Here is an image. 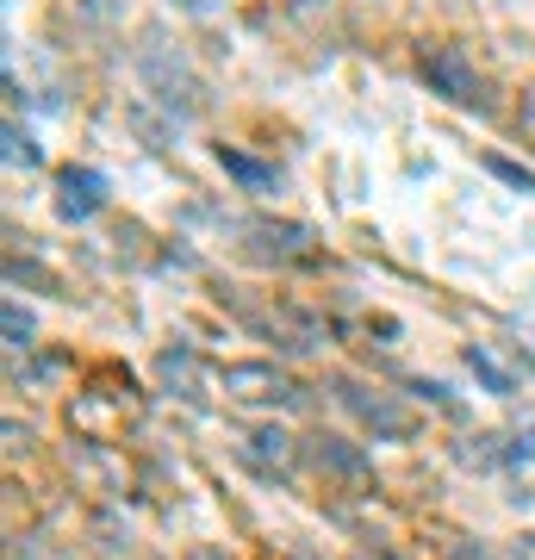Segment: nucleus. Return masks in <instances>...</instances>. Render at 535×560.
<instances>
[{
    "instance_id": "obj_1",
    "label": "nucleus",
    "mask_w": 535,
    "mask_h": 560,
    "mask_svg": "<svg viewBox=\"0 0 535 560\" xmlns=\"http://www.w3.org/2000/svg\"><path fill=\"white\" fill-rule=\"evenodd\" d=\"M417 75H423V88L442 94L449 106H479V113H486V75L474 69V57H467L461 44H449V38L417 44Z\"/></svg>"
},
{
    "instance_id": "obj_2",
    "label": "nucleus",
    "mask_w": 535,
    "mask_h": 560,
    "mask_svg": "<svg viewBox=\"0 0 535 560\" xmlns=\"http://www.w3.org/2000/svg\"><path fill=\"white\" fill-rule=\"evenodd\" d=\"M337 399H342V411H349L361 430H374L380 442H411L417 430H423V418H417L405 399L380 393V386H361V381H349V374L337 381Z\"/></svg>"
},
{
    "instance_id": "obj_3",
    "label": "nucleus",
    "mask_w": 535,
    "mask_h": 560,
    "mask_svg": "<svg viewBox=\"0 0 535 560\" xmlns=\"http://www.w3.org/2000/svg\"><path fill=\"white\" fill-rule=\"evenodd\" d=\"M243 249L256 261H275V268H305V261H317V237L305 231V224H287V219H249L243 224Z\"/></svg>"
},
{
    "instance_id": "obj_4",
    "label": "nucleus",
    "mask_w": 535,
    "mask_h": 560,
    "mask_svg": "<svg viewBox=\"0 0 535 560\" xmlns=\"http://www.w3.org/2000/svg\"><path fill=\"white\" fill-rule=\"evenodd\" d=\"M219 381H224V393L243 399V405H293L299 399V381L287 368H275V361H231Z\"/></svg>"
},
{
    "instance_id": "obj_5",
    "label": "nucleus",
    "mask_w": 535,
    "mask_h": 560,
    "mask_svg": "<svg viewBox=\"0 0 535 560\" xmlns=\"http://www.w3.org/2000/svg\"><path fill=\"white\" fill-rule=\"evenodd\" d=\"M100 206H106V175H100V168H75V162H69V168L57 175V219L62 224H88Z\"/></svg>"
},
{
    "instance_id": "obj_6",
    "label": "nucleus",
    "mask_w": 535,
    "mask_h": 560,
    "mask_svg": "<svg viewBox=\"0 0 535 560\" xmlns=\"http://www.w3.org/2000/svg\"><path fill=\"white\" fill-rule=\"evenodd\" d=\"M237 455H243V467H249V474H261V480H287L299 448H293V436H287V430L261 423V430H249V436L237 442Z\"/></svg>"
},
{
    "instance_id": "obj_7",
    "label": "nucleus",
    "mask_w": 535,
    "mask_h": 560,
    "mask_svg": "<svg viewBox=\"0 0 535 560\" xmlns=\"http://www.w3.org/2000/svg\"><path fill=\"white\" fill-rule=\"evenodd\" d=\"M249 324H256L261 337H275L280 349H293V355L324 349V324L305 318V312H287V305H275V312H249Z\"/></svg>"
},
{
    "instance_id": "obj_8",
    "label": "nucleus",
    "mask_w": 535,
    "mask_h": 560,
    "mask_svg": "<svg viewBox=\"0 0 535 560\" xmlns=\"http://www.w3.org/2000/svg\"><path fill=\"white\" fill-rule=\"evenodd\" d=\"M312 460H317V474H337V480H349V486H368V480H374L368 455H361L356 442H342V436H317V442H312Z\"/></svg>"
},
{
    "instance_id": "obj_9",
    "label": "nucleus",
    "mask_w": 535,
    "mask_h": 560,
    "mask_svg": "<svg viewBox=\"0 0 535 560\" xmlns=\"http://www.w3.org/2000/svg\"><path fill=\"white\" fill-rule=\"evenodd\" d=\"M162 381H168V386L181 381V399H187V405H206V393H199V374H194V349H181V342H175V349H162Z\"/></svg>"
},
{
    "instance_id": "obj_10",
    "label": "nucleus",
    "mask_w": 535,
    "mask_h": 560,
    "mask_svg": "<svg viewBox=\"0 0 535 560\" xmlns=\"http://www.w3.org/2000/svg\"><path fill=\"white\" fill-rule=\"evenodd\" d=\"M219 168H224V175H237L243 187H249V194H268V187L280 180L275 168H268V162H249L243 150H224V143H219Z\"/></svg>"
},
{
    "instance_id": "obj_11",
    "label": "nucleus",
    "mask_w": 535,
    "mask_h": 560,
    "mask_svg": "<svg viewBox=\"0 0 535 560\" xmlns=\"http://www.w3.org/2000/svg\"><path fill=\"white\" fill-rule=\"evenodd\" d=\"M467 368L486 381V393H516V374L492 355V349H486V342H474V349H467Z\"/></svg>"
},
{
    "instance_id": "obj_12",
    "label": "nucleus",
    "mask_w": 535,
    "mask_h": 560,
    "mask_svg": "<svg viewBox=\"0 0 535 560\" xmlns=\"http://www.w3.org/2000/svg\"><path fill=\"white\" fill-rule=\"evenodd\" d=\"M0 324H7V349H32V312H20V300H7Z\"/></svg>"
},
{
    "instance_id": "obj_13",
    "label": "nucleus",
    "mask_w": 535,
    "mask_h": 560,
    "mask_svg": "<svg viewBox=\"0 0 535 560\" xmlns=\"http://www.w3.org/2000/svg\"><path fill=\"white\" fill-rule=\"evenodd\" d=\"M7 162H13V168H38V143L25 138L20 125H7Z\"/></svg>"
},
{
    "instance_id": "obj_14",
    "label": "nucleus",
    "mask_w": 535,
    "mask_h": 560,
    "mask_svg": "<svg viewBox=\"0 0 535 560\" xmlns=\"http://www.w3.org/2000/svg\"><path fill=\"white\" fill-rule=\"evenodd\" d=\"M486 168H492L498 180H511V187H523V194H535V175H530V168H516L511 156H486Z\"/></svg>"
},
{
    "instance_id": "obj_15",
    "label": "nucleus",
    "mask_w": 535,
    "mask_h": 560,
    "mask_svg": "<svg viewBox=\"0 0 535 560\" xmlns=\"http://www.w3.org/2000/svg\"><path fill=\"white\" fill-rule=\"evenodd\" d=\"M504 560H535V529H523V536L504 548Z\"/></svg>"
},
{
    "instance_id": "obj_16",
    "label": "nucleus",
    "mask_w": 535,
    "mask_h": 560,
    "mask_svg": "<svg viewBox=\"0 0 535 560\" xmlns=\"http://www.w3.org/2000/svg\"><path fill=\"white\" fill-rule=\"evenodd\" d=\"M181 7H194V13H212V7H219V0H181Z\"/></svg>"
},
{
    "instance_id": "obj_17",
    "label": "nucleus",
    "mask_w": 535,
    "mask_h": 560,
    "mask_svg": "<svg viewBox=\"0 0 535 560\" xmlns=\"http://www.w3.org/2000/svg\"><path fill=\"white\" fill-rule=\"evenodd\" d=\"M523 125H530V131H535V94H530V106H523Z\"/></svg>"
}]
</instances>
